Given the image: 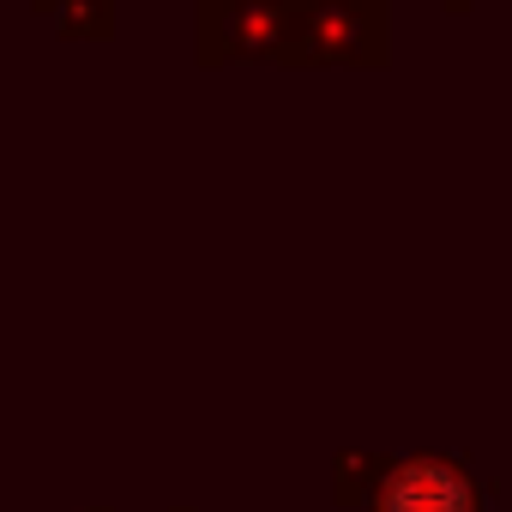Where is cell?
Returning a JSON list of instances; mask_svg holds the SVG:
<instances>
[{"instance_id": "obj_1", "label": "cell", "mask_w": 512, "mask_h": 512, "mask_svg": "<svg viewBox=\"0 0 512 512\" xmlns=\"http://www.w3.org/2000/svg\"><path fill=\"white\" fill-rule=\"evenodd\" d=\"M380 512H476V488L464 470L422 458V464H404L386 476Z\"/></svg>"}]
</instances>
